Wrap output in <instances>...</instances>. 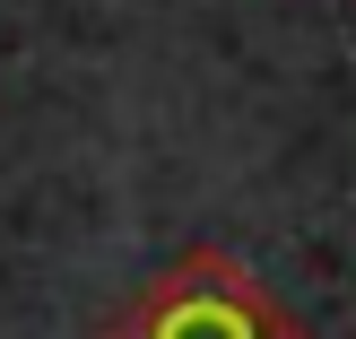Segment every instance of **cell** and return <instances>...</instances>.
<instances>
[{
	"instance_id": "obj_1",
	"label": "cell",
	"mask_w": 356,
	"mask_h": 339,
	"mask_svg": "<svg viewBox=\"0 0 356 339\" xmlns=\"http://www.w3.org/2000/svg\"><path fill=\"white\" fill-rule=\"evenodd\" d=\"M113 339H305V331L252 270H235L226 253H191L174 278H156L131 305Z\"/></svg>"
}]
</instances>
